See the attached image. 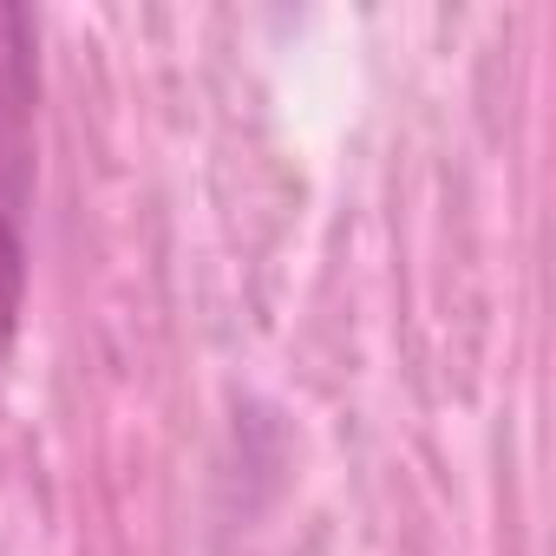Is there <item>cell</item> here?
Segmentation results:
<instances>
[{"instance_id": "1", "label": "cell", "mask_w": 556, "mask_h": 556, "mask_svg": "<svg viewBox=\"0 0 556 556\" xmlns=\"http://www.w3.org/2000/svg\"><path fill=\"white\" fill-rule=\"evenodd\" d=\"M21 289H27V255H21V236L0 210V354L14 341V321H21Z\"/></svg>"}]
</instances>
